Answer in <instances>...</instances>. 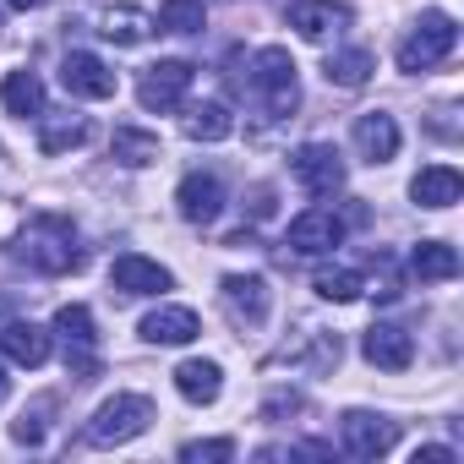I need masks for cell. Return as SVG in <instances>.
<instances>
[{
    "label": "cell",
    "instance_id": "30",
    "mask_svg": "<svg viewBox=\"0 0 464 464\" xmlns=\"http://www.w3.org/2000/svg\"><path fill=\"white\" fill-rule=\"evenodd\" d=\"M180 459H186V464H202V459H208V464H218V459H236V442H229V437H213V442H186V448H180Z\"/></svg>",
    "mask_w": 464,
    "mask_h": 464
},
{
    "label": "cell",
    "instance_id": "16",
    "mask_svg": "<svg viewBox=\"0 0 464 464\" xmlns=\"http://www.w3.org/2000/svg\"><path fill=\"white\" fill-rule=\"evenodd\" d=\"M355 148H361L366 164H388V159L399 153V121L382 115V110L361 115V121H355Z\"/></svg>",
    "mask_w": 464,
    "mask_h": 464
},
{
    "label": "cell",
    "instance_id": "35",
    "mask_svg": "<svg viewBox=\"0 0 464 464\" xmlns=\"http://www.w3.org/2000/svg\"><path fill=\"white\" fill-rule=\"evenodd\" d=\"M6 323H12V301H6V295H0V328H6Z\"/></svg>",
    "mask_w": 464,
    "mask_h": 464
},
{
    "label": "cell",
    "instance_id": "24",
    "mask_svg": "<svg viewBox=\"0 0 464 464\" xmlns=\"http://www.w3.org/2000/svg\"><path fill=\"white\" fill-rule=\"evenodd\" d=\"M410 268H415L420 285H442V279L459 274V252H453L448 241H420V246L410 252Z\"/></svg>",
    "mask_w": 464,
    "mask_h": 464
},
{
    "label": "cell",
    "instance_id": "6",
    "mask_svg": "<svg viewBox=\"0 0 464 464\" xmlns=\"http://www.w3.org/2000/svg\"><path fill=\"white\" fill-rule=\"evenodd\" d=\"M290 252H301V257H323V252H334L339 241H344V218L334 213V208H306L301 218H290Z\"/></svg>",
    "mask_w": 464,
    "mask_h": 464
},
{
    "label": "cell",
    "instance_id": "36",
    "mask_svg": "<svg viewBox=\"0 0 464 464\" xmlns=\"http://www.w3.org/2000/svg\"><path fill=\"white\" fill-rule=\"evenodd\" d=\"M0 34H6V0H0Z\"/></svg>",
    "mask_w": 464,
    "mask_h": 464
},
{
    "label": "cell",
    "instance_id": "5",
    "mask_svg": "<svg viewBox=\"0 0 464 464\" xmlns=\"http://www.w3.org/2000/svg\"><path fill=\"white\" fill-rule=\"evenodd\" d=\"M55 334L66 339V366H72V372L88 382V377L99 372V355H93V350H99V334H93V312H88L82 301L61 306V312H55Z\"/></svg>",
    "mask_w": 464,
    "mask_h": 464
},
{
    "label": "cell",
    "instance_id": "20",
    "mask_svg": "<svg viewBox=\"0 0 464 464\" xmlns=\"http://www.w3.org/2000/svg\"><path fill=\"white\" fill-rule=\"evenodd\" d=\"M175 388L191 404H213L224 393V372H218V361H180L175 366Z\"/></svg>",
    "mask_w": 464,
    "mask_h": 464
},
{
    "label": "cell",
    "instance_id": "31",
    "mask_svg": "<svg viewBox=\"0 0 464 464\" xmlns=\"http://www.w3.org/2000/svg\"><path fill=\"white\" fill-rule=\"evenodd\" d=\"M44 410H50V404H39L34 415H23V420L12 426V437H17L23 448H39V442H44Z\"/></svg>",
    "mask_w": 464,
    "mask_h": 464
},
{
    "label": "cell",
    "instance_id": "19",
    "mask_svg": "<svg viewBox=\"0 0 464 464\" xmlns=\"http://www.w3.org/2000/svg\"><path fill=\"white\" fill-rule=\"evenodd\" d=\"M459 191H464V180H459L453 164H426V169L410 180V197H415L420 208H453Z\"/></svg>",
    "mask_w": 464,
    "mask_h": 464
},
{
    "label": "cell",
    "instance_id": "12",
    "mask_svg": "<svg viewBox=\"0 0 464 464\" xmlns=\"http://www.w3.org/2000/svg\"><path fill=\"white\" fill-rule=\"evenodd\" d=\"M61 82H66V93H77V99H115V72L99 61V55H88V50H72L66 61H61Z\"/></svg>",
    "mask_w": 464,
    "mask_h": 464
},
{
    "label": "cell",
    "instance_id": "14",
    "mask_svg": "<svg viewBox=\"0 0 464 464\" xmlns=\"http://www.w3.org/2000/svg\"><path fill=\"white\" fill-rule=\"evenodd\" d=\"M361 350H366V361L382 366V372H410V361H415V339H410L404 328H393V323H377V328L361 339Z\"/></svg>",
    "mask_w": 464,
    "mask_h": 464
},
{
    "label": "cell",
    "instance_id": "15",
    "mask_svg": "<svg viewBox=\"0 0 464 464\" xmlns=\"http://www.w3.org/2000/svg\"><path fill=\"white\" fill-rule=\"evenodd\" d=\"M0 350H6L12 366H28V372H34V366L50 361V334H44L39 323H17V317H12L6 328H0Z\"/></svg>",
    "mask_w": 464,
    "mask_h": 464
},
{
    "label": "cell",
    "instance_id": "21",
    "mask_svg": "<svg viewBox=\"0 0 464 464\" xmlns=\"http://www.w3.org/2000/svg\"><path fill=\"white\" fill-rule=\"evenodd\" d=\"M180 126H186V137H191V142H224L229 131H236V115H229V104L208 99V104H191Z\"/></svg>",
    "mask_w": 464,
    "mask_h": 464
},
{
    "label": "cell",
    "instance_id": "22",
    "mask_svg": "<svg viewBox=\"0 0 464 464\" xmlns=\"http://www.w3.org/2000/svg\"><path fill=\"white\" fill-rule=\"evenodd\" d=\"M0 104H6V115H23V121L34 115L39 121L44 115V82L34 72H12L6 82H0Z\"/></svg>",
    "mask_w": 464,
    "mask_h": 464
},
{
    "label": "cell",
    "instance_id": "7",
    "mask_svg": "<svg viewBox=\"0 0 464 464\" xmlns=\"http://www.w3.org/2000/svg\"><path fill=\"white\" fill-rule=\"evenodd\" d=\"M290 169H295V180H301L312 197H334V191L344 186V159H339V148H328V142H306V148L290 159Z\"/></svg>",
    "mask_w": 464,
    "mask_h": 464
},
{
    "label": "cell",
    "instance_id": "33",
    "mask_svg": "<svg viewBox=\"0 0 464 464\" xmlns=\"http://www.w3.org/2000/svg\"><path fill=\"white\" fill-rule=\"evenodd\" d=\"M12 399V377H6V366H0V404Z\"/></svg>",
    "mask_w": 464,
    "mask_h": 464
},
{
    "label": "cell",
    "instance_id": "28",
    "mask_svg": "<svg viewBox=\"0 0 464 464\" xmlns=\"http://www.w3.org/2000/svg\"><path fill=\"white\" fill-rule=\"evenodd\" d=\"M208 12H202V0H164L159 6V28L164 34H202Z\"/></svg>",
    "mask_w": 464,
    "mask_h": 464
},
{
    "label": "cell",
    "instance_id": "13",
    "mask_svg": "<svg viewBox=\"0 0 464 464\" xmlns=\"http://www.w3.org/2000/svg\"><path fill=\"white\" fill-rule=\"evenodd\" d=\"M110 285H115L121 295H164L175 279H169V268H159L153 257L126 252V257H115V263H110Z\"/></svg>",
    "mask_w": 464,
    "mask_h": 464
},
{
    "label": "cell",
    "instance_id": "8",
    "mask_svg": "<svg viewBox=\"0 0 464 464\" xmlns=\"http://www.w3.org/2000/svg\"><path fill=\"white\" fill-rule=\"evenodd\" d=\"M339 431H344V453H355V459H382L399 442V426L382 420V415H372V410H350L339 420Z\"/></svg>",
    "mask_w": 464,
    "mask_h": 464
},
{
    "label": "cell",
    "instance_id": "11",
    "mask_svg": "<svg viewBox=\"0 0 464 464\" xmlns=\"http://www.w3.org/2000/svg\"><path fill=\"white\" fill-rule=\"evenodd\" d=\"M224 306H229V317H236V323L263 328L268 323V306H274V290L257 274H229L224 279Z\"/></svg>",
    "mask_w": 464,
    "mask_h": 464
},
{
    "label": "cell",
    "instance_id": "10",
    "mask_svg": "<svg viewBox=\"0 0 464 464\" xmlns=\"http://www.w3.org/2000/svg\"><path fill=\"white\" fill-rule=\"evenodd\" d=\"M175 208L186 224H213L224 213V180L208 175V169H191L180 186H175Z\"/></svg>",
    "mask_w": 464,
    "mask_h": 464
},
{
    "label": "cell",
    "instance_id": "18",
    "mask_svg": "<svg viewBox=\"0 0 464 464\" xmlns=\"http://www.w3.org/2000/svg\"><path fill=\"white\" fill-rule=\"evenodd\" d=\"M344 23H350V12L334 6V0H295V6H290V28H295L301 39H328V34H339Z\"/></svg>",
    "mask_w": 464,
    "mask_h": 464
},
{
    "label": "cell",
    "instance_id": "26",
    "mask_svg": "<svg viewBox=\"0 0 464 464\" xmlns=\"http://www.w3.org/2000/svg\"><path fill=\"white\" fill-rule=\"evenodd\" d=\"M99 34H104L110 44H142V39L153 34V17H148V12H137V6H110Z\"/></svg>",
    "mask_w": 464,
    "mask_h": 464
},
{
    "label": "cell",
    "instance_id": "2",
    "mask_svg": "<svg viewBox=\"0 0 464 464\" xmlns=\"http://www.w3.org/2000/svg\"><path fill=\"white\" fill-rule=\"evenodd\" d=\"M148 426H153V399H142V393H115V399H104V404L93 410L88 442H93V448H121V442H137Z\"/></svg>",
    "mask_w": 464,
    "mask_h": 464
},
{
    "label": "cell",
    "instance_id": "23",
    "mask_svg": "<svg viewBox=\"0 0 464 464\" xmlns=\"http://www.w3.org/2000/svg\"><path fill=\"white\" fill-rule=\"evenodd\" d=\"M77 142H88V121L82 115H72V110H61V115H39V148L44 153H66V148H77Z\"/></svg>",
    "mask_w": 464,
    "mask_h": 464
},
{
    "label": "cell",
    "instance_id": "4",
    "mask_svg": "<svg viewBox=\"0 0 464 464\" xmlns=\"http://www.w3.org/2000/svg\"><path fill=\"white\" fill-rule=\"evenodd\" d=\"M453 44H459V23L448 12H426L410 28V39L399 44V72H431L437 61L453 55Z\"/></svg>",
    "mask_w": 464,
    "mask_h": 464
},
{
    "label": "cell",
    "instance_id": "29",
    "mask_svg": "<svg viewBox=\"0 0 464 464\" xmlns=\"http://www.w3.org/2000/svg\"><path fill=\"white\" fill-rule=\"evenodd\" d=\"M312 290H317L323 301H339V306H344V301H361V290H366V285H361V274H355V268H323Z\"/></svg>",
    "mask_w": 464,
    "mask_h": 464
},
{
    "label": "cell",
    "instance_id": "27",
    "mask_svg": "<svg viewBox=\"0 0 464 464\" xmlns=\"http://www.w3.org/2000/svg\"><path fill=\"white\" fill-rule=\"evenodd\" d=\"M110 153H115L121 164L142 169V164H153V159H159V137H153V131H142V126H115Z\"/></svg>",
    "mask_w": 464,
    "mask_h": 464
},
{
    "label": "cell",
    "instance_id": "34",
    "mask_svg": "<svg viewBox=\"0 0 464 464\" xmlns=\"http://www.w3.org/2000/svg\"><path fill=\"white\" fill-rule=\"evenodd\" d=\"M6 6H17V12H34V6H44V0H6Z\"/></svg>",
    "mask_w": 464,
    "mask_h": 464
},
{
    "label": "cell",
    "instance_id": "1",
    "mask_svg": "<svg viewBox=\"0 0 464 464\" xmlns=\"http://www.w3.org/2000/svg\"><path fill=\"white\" fill-rule=\"evenodd\" d=\"M12 252H17L34 274H72V268L82 263V252H77V229H72L66 213H39V218H28L23 236L12 241Z\"/></svg>",
    "mask_w": 464,
    "mask_h": 464
},
{
    "label": "cell",
    "instance_id": "3",
    "mask_svg": "<svg viewBox=\"0 0 464 464\" xmlns=\"http://www.w3.org/2000/svg\"><path fill=\"white\" fill-rule=\"evenodd\" d=\"M252 93L263 99V110H268V115H290V110L301 104V77H295L290 50L268 44V50H257V55H252Z\"/></svg>",
    "mask_w": 464,
    "mask_h": 464
},
{
    "label": "cell",
    "instance_id": "32",
    "mask_svg": "<svg viewBox=\"0 0 464 464\" xmlns=\"http://www.w3.org/2000/svg\"><path fill=\"white\" fill-rule=\"evenodd\" d=\"M415 464H453V448H415Z\"/></svg>",
    "mask_w": 464,
    "mask_h": 464
},
{
    "label": "cell",
    "instance_id": "9",
    "mask_svg": "<svg viewBox=\"0 0 464 464\" xmlns=\"http://www.w3.org/2000/svg\"><path fill=\"white\" fill-rule=\"evenodd\" d=\"M191 77H197V72H191L186 61H159V66H148V72H142V82H137L142 110H180V99H186Z\"/></svg>",
    "mask_w": 464,
    "mask_h": 464
},
{
    "label": "cell",
    "instance_id": "17",
    "mask_svg": "<svg viewBox=\"0 0 464 464\" xmlns=\"http://www.w3.org/2000/svg\"><path fill=\"white\" fill-rule=\"evenodd\" d=\"M197 334H202V323H197L191 306H159V312L142 317V339L148 344H191Z\"/></svg>",
    "mask_w": 464,
    "mask_h": 464
},
{
    "label": "cell",
    "instance_id": "25",
    "mask_svg": "<svg viewBox=\"0 0 464 464\" xmlns=\"http://www.w3.org/2000/svg\"><path fill=\"white\" fill-rule=\"evenodd\" d=\"M323 72H328L334 88H366L372 72H377V61H372V50H334Z\"/></svg>",
    "mask_w": 464,
    "mask_h": 464
}]
</instances>
